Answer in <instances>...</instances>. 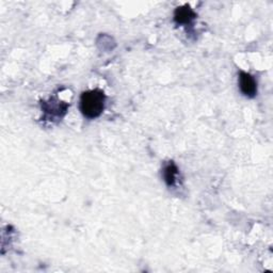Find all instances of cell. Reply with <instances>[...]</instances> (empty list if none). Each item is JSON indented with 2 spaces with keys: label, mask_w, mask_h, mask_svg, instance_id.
Returning a JSON list of instances; mask_svg holds the SVG:
<instances>
[{
  "label": "cell",
  "mask_w": 273,
  "mask_h": 273,
  "mask_svg": "<svg viewBox=\"0 0 273 273\" xmlns=\"http://www.w3.org/2000/svg\"><path fill=\"white\" fill-rule=\"evenodd\" d=\"M177 168L174 165V163H169V165L165 168V171H163V179H165V182L167 183L168 186H172L175 183V179L177 175Z\"/></svg>",
  "instance_id": "cell-4"
},
{
  "label": "cell",
  "mask_w": 273,
  "mask_h": 273,
  "mask_svg": "<svg viewBox=\"0 0 273 273\" xmlns=\"http://www.w3.org/2000/svg\"><path fill=\"white\" fill-rule=\"evenodd\" d=\"M196 18V13L190 9L189 6H184L182 8H177L174 14V20L177 24H189L191 21Z\"/></svg>",
  "instance_id": "cell-3"
},
{
  "label": "cell",
  "mask_w": 273,
  "mask_h": 273,
  "mask_svg": "<svg viewBox=\"0 0 273 273\" xmlns=\"http://www.w3.org/2000/svg\"><path fill=\"white\" fill-rule=\"evenodd\" d=\"M105 94L101 90L84 92L80 98V110L88 119L99 118L105 108Z\"/></svg>",
  "instance_id": "cell-1"
},
{
  "label": "cell",
  "mask_w": 273,
  "mask_h": 273,
  "mask_svg": "<svg viewBox=\"0 0 273 273\" xmlns=\"http://www.w3.org/2000/svg\"><path fill=\"white\" fill-rule=\"evenodd\" d=\"M239 87L245 96L254 98L257 93V84L254 77L248 73L241 72L239 76Z\"/></svg>",
  "instance_id": "cell-2"
}]
</instances>
